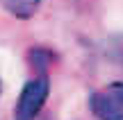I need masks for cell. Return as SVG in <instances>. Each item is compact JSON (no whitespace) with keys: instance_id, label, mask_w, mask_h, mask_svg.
I'll list each match as a JSON object with an SVG mask.
<instances>
[{"instance_id":"cell-1","label":"cell","mask_w":123,"mask_h":120,"mask_svg":"<svg viewBox=\"0 0 123 120\" xmlns=\"http://www.w3.org/2000/svg\"><path fill=\"white\" fill-rule=\"evenodd\" d=\"M48 95H50V79L46 73H39L37 77L27 79L14 104L12 120H37L48 102Z\"/></svg>"},{"instance_id":"cell-2","label":"cell","mask_w":123,"mask_h":120,"mask_svg":"<svg viewBox=\"0 0 123 120\" xmlns=\"http://www.w3.org/2000/svg\"><path fill=\"white\" fill-rule=\"evenodd\" d=\"M89 111L96 120H123V79L93 91L89 98Z\"/></svg>"},{"instance_id":"cell-3","label":"cell","mask_w":123,"mask_h":120,"mask_svg":"<svg viewBox=\"0 0 123 120\" xmlns=\"http://www.w3.org/2000/svg\"><path fill=\"white\" fill-rule=\"evenodd\" d=\"M0 7L18 21H30L41 7V0H0Z\"/></svg>"},{"instance_id":"cell-4","label":"cell","mask_w":123,"mask_h":120,"mask_svg":"<svg viewBox=\"0 0 123 120\" xmlns=\"http://www.w3.org/2000/svg\"><path fill=\"white\" fill-rule=\"evenodd\" d=\"M0 93H2V79H0Z\"/></svg>"}]
</instances>
